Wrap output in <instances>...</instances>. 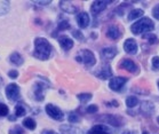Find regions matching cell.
I'll list each match as a JSON object with an SVG mask.
<instances>
[{
    "label": "cell",
    "mask_w": 159,
    "mask_h": 134,
    "mask_svg": "<svg viewBox=\"0 0 159 134\" xmlns=\"http://www.w3.org/2000/svg\"><path fill=\"white\" fill-rule=\"evenodd\" d=\"M46 113L51 118H53L55 120H62L64 118V115L61 111V109L55 107L54 104H51V103L46 105Z\"/></svg>",
    "instance_id": "277c9868"
},
{
    "label": "cell",
    "mask_w": 159,
    "mask_h": 134,
    "mask_svg": "<svg viewBox=\"0 0 159 134\" xmlns=\"http://www.w3.org/2000/svg\"><path fill=\"white\" fill-rule=\"evenodd\" d=\"M70 28V23L66 20H63V21H61L60 23H58L57 25V31H62V30H66Z\"/></svg>",
    "instance_id": "83f0119b"
},
{
    "label": "cell",
    "mask_w": 159,
    "mask_h": 134,
    "mask_svg": "<svg viewBox=\"0 0 159 134\" xmlns=\"http://www.w3.org/2000/svg\"><path fill=\"white\" fill-rule=\"evenodd\" d=\"M153 110H155V107L151 102L144 101L141 103V108H140V111L144 115H152L153 113Z\"/></svg>",
    "instance_id": "ac0fdd59"
},
{
    "label": "cell",
    "mask_w": 159,
    "mask_h": 134,
    "mask_svg": "<svg viewBox=\"0 0 159 134\" xmlns=\"http://www.w3.org/2000/svg\"><path fill=\"white\" fill-rule=\"evenodd\" d=\"M152 67L155 70H159V58L158 56H155L152 58Z\"/></svg>",
    "instance_id": "e575fe53"
},
{
    "label": "cell",
    "mask_w": 159,
    "mask_h": 134,
    "mask_svg": "<svg viewBox=\"0 0 159 134\" xmlns=\"http://www.w3.org/2000/svg\"><path fill=\"white\" fill-rule=\"evenodd\" d=\"M127 81L126 78H123V77H113L110 79V83H109V87L111 88L112 91H120L124 87L125 83Z\"/></svg>",
    "instance_id": "8992f818"
},
{
    "label": "cell",
    "mask_w": 159,
    "mask_h": 134,
    "mask_svg": "<svg viewBox=\"0 0 159 134\" xmlns=\"http://www.w3.org/2000/svg\"><path fill=\"white\" fill-rule=\"evenodd\" d=\"M100 119L104 120L105 123L111 124L113 126H120V125L123 124L120 118H118V117H116V116H110V115H105V116L100 117Z\"/></svg>",
    "instance_id": "2e32d148"
},
{
    "label": "cell",
    "mask_w": 159,
    "mask_h": 134,
    "mask_svg": "<svg viewBox=\"0 0 159 134\" xmlns=\"http://www.w3.org/2000/svg\"><path fill=\"white\" fill-rule=\"evenodd\" d=\"M9 60H11V63L15 65H22L23 62H24L23 61V58L21 56V54H18V53H13V54L11 55Z\"/></svg>",
    "instance_id": "44dd1931"
},
{
    "label": "cell",
    "mask_w": 159,
    "mask_h": 134,
    "mask_svg": "<svg viewBox=\"0 0 159 134\" xmlns=\"http://www.w3.org/2000/svg\"><path fill=\"white\" fill-rule=\"evenodd\" d=\"M8 76L11 77V78H13V79H15V78H17V76H18V71L17 70H11V71L8 72Z\"/></svg>",
    "instance_id": "8d00e7d4"
},
{
    "label": "cell",
    "mask_w": 159,
    "mask_h": 134,
    "mask_svg": "<svg viewBox=\"0 0 159 134\" xmlns=\"http://www.w3.org/2000/svg\"><path fill=\"white\" fill-rule=\"evenodd\" d=\"M76 60L78 62H81L84 64H86L87 67H93L96 63L94 54L88 49H83L80 51L78 54L76 55Z\"/></svg>",
    "instance_id": "3957f363"
},
{
    "label": "cell",
    "mask_w": 159,
    "mask_h": 134,
    "mask_svg": "<svg viewBox=\"0 0 159 134\" xmlns=\"http://www.w3.org/2000/svg\"><path fill=\"white\" fill-rule=\"evenodd\" d=\"M143 134H148V132H143Z\"/></svg>",
    "instance_id": "f6af8a7d"
},
{
    "label": "cell",
    "mask_w": 159,
    "mask_h": 134,
    "mask_svg": "<svg viewBox=\"0 0 159 134\" xmlns=\"http://www.w3.org/2000/svg\"><path fill=\"white\" fill-rule=\"evenodd\" d=\"M60 130L62 131L63 134H83L80 130H78V128L73 126H70V125H62L60 127Z\"/></svg>",
    "instance_id": "ffe728a7"
},
{
    "label": "cell",
    "mask_w": 159,
    "mask_h": 134,
    "mask_svg": "<svg viewBox=\"0 0 159 134\" xmlns=\"http://www.w3.org/2000/svg\"><path fill=\"white\" fill-rule=\"evenodd\" d=\"M153 28H155L153 22L148 17H143L136 23H134L132 28H130V30H132V32L134 35H141V33L151 31V30H153Z\"/></svg>",
    "instance_id": "7a4b0ae2"
},
{
    "label": "cell",
    "mask_w": 159,
    "mask_h": 134,
    "mask_svg": "<svg viewBox=\"0 0 159 134\" xmlns=\"http://www.w3.org/2000/svg\"><path fill=\"white\" fill-rule=\"evenodd\" d=\"M60 8L65 13H77V7L71 2V1H60Z\"/></svg>",
    "instance_id": "5bb4252c"
},
{
    "label": "cell",
    "mask_w": 159,
    "mask_h": 134,
    "mask_svg": "<svg viewBox=\"0 0 159 134\" xmlns=\"http://www.w3.org/2000/svg\"><path fill=\"white\" fill-rule=\"evenodd\" d=\"M120 68H123V69L127 70V71H129V72H136L138 71V65L135 64L132 60H123V61L120 62Z\"/></svg>",
    "instance_id": "8fae6325"
},
{
    "label": "cell",
    "mask_w": 159,
    "mask_h": 134,
    "mask_svg": "<svg viewBox=\"0 0 159 134\" xmlns=\"http://www.w3.org/2000/svg\"><path fill=\"white\" fill-rule=\"evenodd\" d=\"M9 134H24V131L21 126H15L14 128L9 130Z\"/></svg>",
    "instance_id": "4dcf8cb0"
},
{
    "label": "cell",
    "mask_w": 159,
    "mask_h": 134,
    "mask_svg": "<svg viewBox=\"0 0 159 134\" xmlns=\"http://www.w3.org/2000/svg\"><path fill=\"white\" fill-rule=\"evenodd\" d=\"M123 134H136L135 132H132V131H126V132H124Z\"/></svg>",
    "instance_id": "60d3db41"
},
{
    "label": "cell",
    "mask_w": 159,
    "mask_h": 134,
    "mask_svg": "<svg viewBox=\"0 0 159 134\" xmlns=\"http://www.w3.org/2000/svg\"><path fill=\"white\" fill-rule=\"evenodd\" d=\"M152 14H153V16H155V18H157V20H159V5H157V6H155V8L152 9Z\"/></svg>",
    "instance_id": "d590c367"
},
{
    "label": "cell",
    "mask_w": 159,
    "mask_h": 134,
    "mask_svg": "<svg viewBox=\"0 0 159 134\" xmlns=\"http://www.w3.org/2000/svg\"><path fill=\"white\" fill-rule=\"evenodd\" d=\"M9 11V2L8 1H0V15L6 14Z\"/></svg>",
    "instance_id": "4316f807"
},
{
    "label": "cell",
    "mask_w": 159,
    "mask_h": 134,
    "mask_svg": "<svg viewBox=\"0 0 159 134\" xmlns=\"http://www.w3.org/2000/svg\"><path fill=\"white\" fill-rule=\"evenodd\" d=\"M93 95L89 94V93H84V94H78V99H79L80 101L83 102V103H86L87 101H89L90 99H92Z\"/></svg>",
    "instance_id": "f1b7e54d"
},
{
    "label": "cell",
    "mask_w": 159,
    "mask_h": 134,
    "mask_svg": "<svg viewBox=\"0 0 159 134\" xmlns=\"http://www.w3.org/2000/svg\"><path fill=\"white\" fill-rule=\"evenodd\" d=\"M8 113H9V109L6 104L4 103H0V117H5L7 116Z\"/></svg>",
    "instance_id": "f546056e"
},
{
    "label": "cell",
    "mask_w": 159,
    "mask_h": 134,
    "mask_svg": "<svg viewBox=\"0 0 159 134\" xmlns=\"http://www.w3.org/2000/svg\"><path fill=\"white\" fill-rule=\"evenodd\" d=\"M118 53L116 47H105L101 51V55L103 60H112Z\"/></svg>",
    "instance_id": "7c38bea8"
},
{
    "label": "cell",
    "mask_w": 159,
    "mask_h": 134,
    "mask_svg": "<svg viewBox=\"0 0 159 134\" xmlns=\"http://www.w3.org/2000/svg\"><path fill=\"white\" fill-rule=\"evenodd\" d=\"M79 119H80L79 116L76 113H71L69 115V122H71V123H78Z\"/></svg>",
    "instance_id": "1f68e13d"
},
{
    "label": "cell",
    "mask_w": 159,
    "mask_h": 134,
    "mask_svg": "<svg viewBox=\"0 0 159 134\" xmlns=\"http://www.w3.org/2000/svg\"><path fill=\"white\" fill-rule=\"evenodd\" d=\"M143 14H144V12L142 11V9H134V11H132L129 14H128V20H129V21L136 20V18L141 17Z\"/></svg>",
    "instance_id": "7402d4cb"
},
{
    "label": "cell",
    "mask_w": 159,
    "mask_h": 134,
    "mask_svg": "<svg viewBox=\"0 0 159 134\" xmlns=\"http://www.w3.org/2000/svg\"><path fill=\"white\" fill-rule=\"evenodd\" d=\"M107 105H113V107H118V102L117 101H112V102H107Z\"/></svg>",
    "instance_id": "74e56055"
},
{
    "label": "cell",
    "mask_w": 159,
    "mask_h": 134,
    "mask_svg": "<svg viewBox=\"0 0 159 134\" xmlns=\"http://www.w3.org/2000/svg\"><path fill=\"white\" fill-rule=\"evenodd\" d=\"M46 88V85L41 83H37L34 86V98L37 101H43V90Z\"/></svg>",
    "instance_id": "e0dca14e"
},
{
    "label": "cell",
    "mask_w": 159,
    "mask_h": 134,
    "mask_svg": "<svg viewBox=\"0 0 159 134\" xmlns=\"http://www.w3.org/2000/svg\"><path fill=\"white\" fill-rule=\"evenodd\" d=\"M143 39H145L148 43L150 44H158L159 43V39L157 38L156 35H152V33H147L143 36Z\"/></svg>",
    "instance_id": "cb8c5ba5"
},
{
    "label": "cell",
    "mask_w": 159,
    "mask_h": 134,
    "mask_svg": "<svg viewBox=\"0 0 159 134\" xmlns=\"http://www.w3.org/2000/svg\"><path fill=\"white\" fill-rule=\"evenodd\" d=\"M120 30L117 28V26L112 25L110 26V28H108V30H107V37L108 38H110V39H118L120 37Z\"/></svg>",
    "instance_id": "d6986e66"
},
{
    "label": "cell",
    "mask_w": 159,
    "mask_h": 134,
    "mask_svg": "<svg viewBox=\"0 0 159 134\" xmlns=\"http://www.w3.org/2000/svg\"><path fill=\"white\" fill-rule=\"evenodd\" d=\"M158 86H159V83H158Z\"/></svg>",
    "instance_id": "bcb514c9"
},
{
    "label": "cell",
    "mask_w": 159,
    "mask_h": 134,
    "mask_svg": "<svg viewBox=\"0 0 159 134\" xmlns=\"http://www.w3.org/2000/svg\"><path fill=\"white\" fill-rule=\"evenodd\" d=\"M41 134H57V133L54 132V131H43Z\"/></svg>",
    "instance_id": "ab89813d"
},
{
    "label": "cell",
    "mask_w": 159,
    "mask_h": 134,
    "mask_svg": "<svg viewBox=\"0 0 159 134\" xmlns=\"http://www.w3.org/2000/svg\"><path fill=\"white\" fill-rule=\"evenodd\" d=\"M124 48L125 52L128 54H136L138 52V44L134 39H127L124 44Z\"/></svg>",
    "instance_id": "9c48e42d"
},
{
    "label": "cell",
    "mask_w": 159,
    "mask_h": 134,
    "mask_svg": "<svg viewBox=\"0 0 159 134\" xmlns=\"http://www.w3.org/2000/svg\"><path fill=\"white\" fill-rule=\"evenodd\" d=\"M1 84H2V79L0 78V86H1Z\"/></svg>",
    "instance_id": "7bdbcfd3"
},
{
    "label": "cell",
    "mask_w": 159,
    "mask_h": 134,
    "mask_svg": "<svg viewBox=\"0 0 159 134\" xmlns=\"http://www.w3.org/2000/svg\"><path fill=\"white\" fill-rule=\"evenodd\" d=\"M23 125L26 127V128H29V130H34L36 128V122L32 119V118H25V119L23 120Z\"/></svg>",
    "instance_id": "603a6c76"
},
{
    "label": "cell",
    "mask_w": 159,
    "mask_h": 134,
    "mask_svg": "<svg viewBox=\"0 0 159 134\" xmlns=\"http://www.w3.org/2000/svg\"><path fill=\"white\" fill-rule=\"evenodd\" d=\"M110 1H94L93 4H92V7H90V11L94 15H98L100 14L102 11H104L108 4Z\"/></svg>",
    "instance_id": "52a82bcc"
},
{
    "label": "cell",
    "mask_w": 159,
    "mask_h": 134,
    "mask_svg": "<svg viewBox=\"0 0 159 134\" xmlns=\"http://www.w3.org/2000/svg\"><path fill=\"white\" fill-rule=\"evenodd\" d=\"M58 43L61 45V47L64 49V51H69L73 47V41L72 39H70L69 37L66 36H61L58 37Z\"/></svg>",
    "instance_id": "4fadbf2b"
},
{
    "label": "cell",
    "mask_w": 159,
    "mask_h": 134,
    "mask_svg": "<svg viewBox=\"0 0 159 134\" xmlns=\"http://www.w3.org/2000/svg\"><path fill=\"white\" fill-rule=\"evenodd\" d=\"M139 103V99L136 96H128L126 99V104L128 108H134Z\"/></svg>",
    "instance_id": "d4e9b609"
},
{
    "label": "cell",
    "mask_w": 159,
    "mask_h": 134,
    "mask_svg": "<svg viewBox=\"0 0 159 134\" xmlns=\"http://www.w3.org/2000/svg\"><path fill=\"white\" fill-rule=\"evenodd\" d=\"M96 76L98 78H101V79H108V78H110L112 76V70L110 68V65H103L102 69L96 72Z\"/></svg>",
    "instance_id": "9a60e30c"
},
{
    "label": "cell",
    "mask_w": 159,
    "mask_h": 134,
    "mask_svg": "<svg viewBox=\"0 0 159 134\" xmlns=\"http://www.w3.org/2000/svg\"><path fill=\"white\" fill-rule=\"evenodd\" d=\"M34 47H36L33 52L34 58H39V60H47L51 56L52 45L45 38H37L34 40Z\"/></svg>",
    "instance_id": "6da1fadb"
},
{
    "label": "cell",
    "mask_w": 159,
    "mask_h": 134,
    "mask_svg": "<svg viewBox=\"0 0 159 134\" xmlns=\"http://www.w3.org/2000/svg\"><path fill=\"white\" fill-rule=\"evenodd\" d=\"M34 2H37V4H39V5H48V4H51V1H34Z\"/></svg>",
    "instance_id": "f35d334b"
},
{
    "label": "cell",
    "mask_w": 159,
    "mask_h": 134,
    "mask_svg": "<svg viewBox=\"0 0 159 134\" xmlns=\"http://www.w3.org/2000/svg\"><path fill=\"white\" fill-rule=\"evenodd\" d=\"M15 117H16V116H11V117H9V119H11V120H14Z\"/></svg>",
    "instance_id": "b9f144b4"
},
{
    "label": "cell",
    "mask_w": 159,
    "mask_h": 134,
    "mask_svg": "<svg viewBox=\"0 0 159 134\" xmlns=\"http://www.w3.org/2000/svg\"><path fill=\"white\" fill-rule=\"evenodd\" d=\"M6 95L7 99L11 100V101H16L20 98V87L16 84H9L6 87Z\"/></svg>",
    "instance_id": "5b68a950"
},
{
    "label": "cell",
    "mask_w": 159,
    "mask_h": 134,
    "mask_svg": "<svg viewBox=\"0 0 159 134\" xmlns=\"http://www.w3.org/2000/svg\"><path fill=\"white\" fill-rule=\"evenodd\" d=\"M72 35H73V37H75V38H77V39L80 40V41H83V40H84V35L80 32L79 30H73Z\"/></svg>",
    "instance_id": "d6a6232c"
},
{
    "label": "cell",
    "mask_w": 159,
    "mask_h": 134,
    "mask_svg": "<svg viewBox=\"0 0 159 134\" xmlns=\"http://www.w3.org/2000/svg\"><path fill=\"white\" fill-rule=\"evenodd\" d=\"M157 122H158V124H159V117H158V118H157Z\"/></svg>",
    "instance_id": "ee69618b"
},
{
    "label": "cell",
    "mask_w": 159,
    "mask_h": 134,
    "mask_svg": "<svg viewBox=\"0 0 159 134\" xmlns=\"http://www.w3.org/2000/svg\"><path fill=\"white\" fill-rule=\"evenodd\" d=\"M25 113H26L25 108L22 104H17L15 107V116L16 117H23L25 115Z\"/></svg>",
    "instance_id": "484cf974"
},
{
    "label": "cell",
    "mask_w": 159,
    "mask_h": 134,
    "mask_svg": "<svg viewBox=\"0 0 159 134\" xmlns=\"http://www.w3.org/2000/svg\"><path fill=\"white\" fill-rule=\"evenodd\" d=\"M89 16L87 13H79V14L77 15V23H78V25L81 28V29H85L87 26L89 25Z\"/></svg>",
    "instance_id": "30bf717a"
},
{
    "label": "cell",
    "mask_w": 159,
    "mask_h": 134,
    "mask_svg": "<svg viewBox=\"0 0 159 134\" xmlns=\"http://www.w3.org/2000/svg\"><path fill=\"white\" fill-rule=\"evenodd\" d=\"M87 134H111V131L108 126L100 124V125H95V126L92 127L87 132Z\"/></svg>",
    "instance_id": "ba28073f"
},
{
    "label": "cell",
    "mask_w": 159,
    "mask_h": 134,
    "mask_svg": "<svg viewBox=\"0 0 159 134\" xmlns=\"http://www.w3.org/2000/svg\"><path fill=\"white\" fill-rule=\"evenodd\" d=\"M98 105L92 104V105H89V107H87L86 113H98Z\"/></svg>",
    "instance_id": "836d02e7"
}]
</instances>
